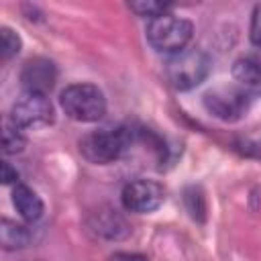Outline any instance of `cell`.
<instances>
[{
	"label": "cell",
	"instance_id": "cell-1",
	"mask_svg": "<svg viewBox=\"0 0 261 261\" xmlns=\"http://www.w3.org/2000/svg\"><path fill=\"white\" fill-rule=\"evenodd\" d=\"M137 139V128L133 126H104L88 133L80 141V153L84 159L96 165H108L120 159Z\"/></svg>",
	"mask_w": 261,
	"mask_h": 261
},
{
	"label": "cell",
	"instance_id": "cell-2",
	"mask_svg": "<svg viewBox=\"0 0 261 261\" xmlns=\"http://www.w3.org/2000/svg\"><path fill=\"white\" fill-rule=\"evenodd\" d=\"M59 104L63 112L77 122H98L106 114L104 92L88 82L69 84L59 94Z\"/></svg>",
	"mask_w": 261,
	"mask_h": 261
},
{
	"label": "cell",
	"instance_id": "cell-3",
	"mask_svg": "<svg viewBox=\"0 0 261 261\" xmlns=\"http://www.w3.org/2000/svg\"><path fill=\"white\" fill-rule=\"evenodd\" d=\"M194 35V24L192 20L177 16L173 12H167L163 16H157L153 20L147 22V31L145 37L149 41V45L159 51V53H179L188 47V43L192 41Z\"/></svg>",
	"mask_w": 261,
	"mask_h": 261
},
{
	"label": "cell",
	"instance_id": "cell-4",
	"mask_svg": "<svg viewBox=\"0 0 261 261\" xmlns=\"http://www.w3.org/2000/svg\"><path fill=\"white\" fill-rule=\"evenodd\" d=\"M212 61L202 49H184L165 61V77L179 92L200 86L210 73Z\"/></svg>",
	"mask_w": 261,
	"mask_h": 261
},
{
	"label": "cell",
	"instance_id": "cell-5",
	"mask_svg": "<svg viewBox=\"0 0 261 261\" xmlns=\"http://www.w3.org/2000/svg\"><path fill=\"white\" fill-rule=\"evenodd\" d=\"M202 104L214 118L222 122L241 120L251 108V94L241 84H218L204 92Z\"/></svg>",
	"mask_w": 261,
	"mask_h": 261
},
{
	"label": "cell",
	"instance_id": "cell-6",
	"mask_svg": "<svg viewBox=\"0 0 261 261\" xmlns=\"http://www.w3.org/2000/svg\"><path fill=\"white\" fill-rule=\"evenodd\" d=\"M55 108L45 94L24 92L10 108V124L20 130H37L53 124Z\"/></svg>",
	"mask_w": 261,
	"mask_h": 261
},
{
	"label": "cell",
	"instance_id": "cell-7",
	"mask_svg": "<svg viewBox=\"0 0 261 261\" xmlns=\"http://www.w3.org/2000/svg\"><path fill=\"white\" fill-rule=\"evenodd\" d=\"M122 208L133 214H151L165 202V188L155 179H135L122 188Z\"/></svg>",
	"mask_w": 261,
	"mask_h": 261
},
{
	"label": "cell",
	"instance_id": "cell-8",
	"mask_svg": "<svg viewBox=\"0 0 261 261\" xmlns=\"http://www.w3.org/2000/svg\"><path fill=\"white\" fill-rule=\"evenodd\" d=\"M57 80V67L51 59L33 57L20 69V86L24 92L33 94H49Z\"/></svg>",
	"mask_w": 261,
	"mask_h": 261
},
{
	"label": "cell",
	"instance_id": "cell-9",
	"mask_svg": "<svg viewBox=\"0 0 261 261\" xmlns=\"http://www.w3.org/2000/svg\"><path fill=\"white\" fill-rule=\"evenodd\" d=\"M232 77L247 90L261 84V47H253L234 59Z\"/></svg>",
	"mask_w": 261,
	"mask_h": 261
},
{
	"label": "cell",
	"instance_id": "cell-10",
	"mask_svg": "<svg viewBox=\"0 0 261 261\" xmlns=\"http://www.w3.org/2000/svg\"><path fill=\"white\" fill-rule=\"evenodd\" d=\"M12 204L20 214V218H24L27 222H37L45 212V204L41 196L22 181H18L12 188Z\"/></svg>",
	"mask_w": 261,
	"mask_h": 261
},
{
	"label": "cell",
	"instance_id": "cell-11",
	"mask_svg": "<svg viewBox=\"0 0 261 261\" xmlns=\"http://www.w3.org/2000/svg\"><path fill=\"white\" fill-rule=\"evenodd\" d=\"M90 230L102 239L118 241V239L126 237L130 228L116 210H104V212H96L90 218Z\"/></svg>",
	"mask_w": 261,
	"mask_h": 261
},
{
	"label": "cell",
	"instance_id": "cell-12",
	"mask_svg": "<svg viewBox=\"0 0 261 261\" xmlns=\"http://www.w3.org/2000/svg\"><path fill=\"white\" fill-rule=\"evenodd\" d=\"M0 243H2L4 251L24 249L31 243V230L24 224H18L10 218H2V222H0Z\"/></svg>",
	"mask_w": 261,
	"mask_h": 261
},
{
	"label": "cell",
	"instance_id": "cell-13",
	"mask_svg": "<svg viewBox=\"0 0 261 261\" xmlns=\"http://www.w3.org/2000/svg\"><path fill=\"white\" fill-rule=\"evenodd\" d=\"M128 8L147 20H153L157 16H163L167 12H171V4H163V2H153V0H139V2H128Z\"/></svg>",
	"mask_w": 261,
	"mask_h": 261
},
{
	"label": "cell",
	"instance_id": "cell-14",
	"mask_svg": "<svg viewBox=\"0 0 261 261\" xmlns=\"http://www.w3.org/2000/svg\"><path fill=\"white\" fill-rule=\"evenodd\" d=\"M184 202H186V208L190 212V216L198 222H204L206 218V200H204V194L200 192V188L192 186L184 192Z\"/></svg>",
	"mask_w": 261,
	"mask_h": 261
},
{
	"label": "cell",
	"instance_id": "cell-15",
	"mask_svg": "<svg viewBox=\"0 0 261 261\" xmlns=\"http://www.w3.org/2000/svg\"><path fill=\"white\" fill-rule=\"evenodd\" d=\"M27 145V139L22 135L20 128H16L14 124H6L2 130V153L4 155H14L20 153Z\"/></svg>",
	"mask_w": 261,
	"mask_h": 261
},
{
	"label": "cell",
	"instance_id": "cell-16",
	"mask_svg": "<svg viewBox=\"0 0 261 261\" xmlns=\"http://www.w3.org/2000/svg\"><path fill=\"white\" fill-rule=\"evenodd\" d=\"M22 47V41L18 37L16 31H12L10 27H2L0 29V53H2V59H10L14 57Z\"/></svg>",
	"mask_w": 261,
	"mask_h": 261
},
{
	"label": "cell",
	"instance_id": "cell-17",
	"mask_svg": "<svg viewBox=\"0 0 261 261\" xmlns=\"http://www.w3.org/2000/svg\"><path fill=\"white\" fill-rule=\"evenodd\" d=\"M249 39L253 47H261V4H257L251 12V24H249Z\"/></svg>",
	"mask_w": 261,
	"mask_h": 261
},
{
	"label": "cell",
	"instance_id": "cell-18",
	"mask_svg": "<svg viewBox=\"0 0 261 261\" xmlns=\"http://www.w3.org/2000/svg\"><path fill=\"white\" fill-rule=\"evenodd\" d=\"M2 184H18V171L8 161H2Z\"/></svg>",
	"mask_w": 261,
	"mask_h": 261
},
{
	"label": "cell",
	"instance_id": "cell-19",
	"mask_svg": "<svg viewBox=\"0 0 261 261\" xmlns=\"http://www.w3.org/2000/svg\"><path fill=\"white\" fill-rule=\"evenodd\" d=\"M108 261H147V257L141 255V253H126V251H120V253L110 255Z\"/></svg>",
	"mask_w": 261,
	"mask_h": 261
}]
</instances>
